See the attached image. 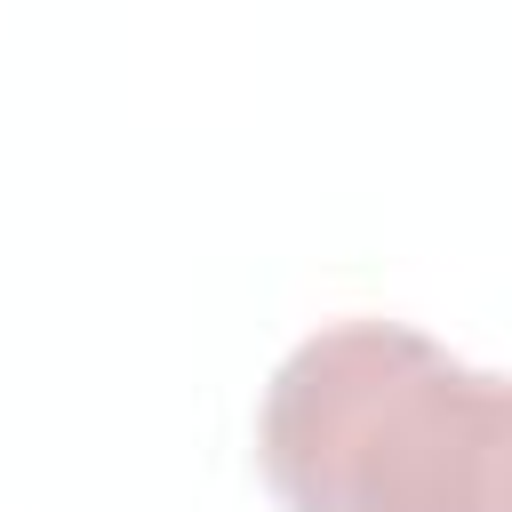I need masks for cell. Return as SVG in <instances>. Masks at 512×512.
Wrapping results in <instances>:
<instances>
[{
  "label": "cell",
  "mask_w": 512,
  "mask_h": 512,
  "mask_svg": "<svg viewBox=\"0 0 512 512\" xmlns=\"http://www.w3.org/2000/svg\"><path fill=\"white\" fill-rule=\"evenodd\" d=\"M256 464L288 512H512V392L408 320H328L272 368Z\"/></svg>",
  "instance_id": "obj_1"
}]
</instances>
